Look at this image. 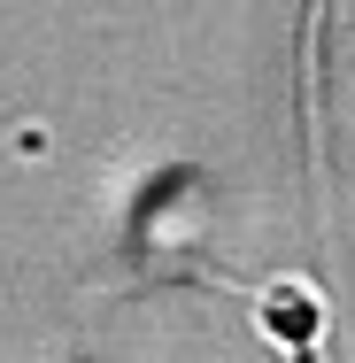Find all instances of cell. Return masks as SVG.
Segmentation results:
<instances>
[{
    "mask_svg": "<svg viewBox=\"0 0 355 363\" xmlns=\"http://www.w3.org/2000/svg\"><path fill=\"white\" fill-rule=\"evenodd\" d=\"M255 325L278 356H317L325 348V294L309 279H271L255 294Z\"/></svg>",
    "mask_w": 355,
    "mask_h": 363,
    "instance_id": "obj_1",
    "label": "cell"
}]
</instances>
